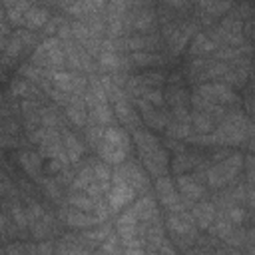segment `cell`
Segmentation results:
<instances>
[{
	"instance_id": "6da1fadb",
	"label": "cell",
	"mask_w": 255,
	"mask_h": 255,
	"mask_svg": "<svg viewBox=\"0 0 255 255\" xmlns=\"http://www.w3.org/2000/svg\"><path fill=\"white\" fill-rule=\"evenodd\" d=\"M131 139L137 149V159L151 177L159 179L169 173V151L163 147V141L153 131H149L147 128H139L131 131Z\"/></svg>"
},
{
	"instance_id": "7a4b0ae2",
	"label": "cell",
	"mask_w": 255,
	"mask_h": 255,
	"mask_svg": "<svg viewBox=\"0 0 255 255\" xmlns=\"http://www.w3.org/2000/svg\"><path fill=\"white\" fill-rule=\"evenodd\" d=\"M255 133V124L241 108H233L225 114V118L217 124L213 137L217 145L235 147V145H247L249 137Z\"/></svg>"
},
{
	"instance_id": "3957f363",
	"label": "cell",
	"mask_w": 255,
	"mask_h": 255,
	"mask_svg": "<svg viewBox=\"0 0 255 255\" xmlns=\"http://www.w3.org/2000/svg\"><path fill=\"white\" fill-rule=\"evenodd\" d=\"M131 149H133L131 133H129L126 128H122V126L118 124V126L106 128L104 139H102L100 147L96 149V155H98L102 161H106V163L118 167V165H122L128 157H131Z\"/></svg>"
},
{
	"instance_id": "277c9868",
	"label": "cell",
	"mask_w": 255,
	"mask_h": 255,
	"mask_svg": "<svg viewBox=\"0 0 255 255\" xmlns=\"http://www.w3.org/2000/svg\"><path fill=\"white\" fill-rule=\"evenodd\" d=\"M201 32V26L197 22L195 16H181L179 20L171 22V24H165L159 28V34L165 42V52L169 56H181L185 54L189 42L195 38V34Z\"/></svg>"
},
{
	"instance_id": "5b68a950",
	"label": "cell",
	"mask_w": 255,
	"mask_h": 255,
	"mask_svg": "<svg viewBox=\"0 0 255 255\" xmlns=\"http://www.w3.org/2000/svg\"><path fill=\"white\" fill-rule=\"evenodd\" d=\"M126 36L131 34H157V4L153 2H129V10L124 18Z\"/></svg>"
},
{
	"instance_id": "8992f818",
	"label": "cell",
	"mask_w": 255,
	"mask_h": 255,
	"mask_svg": "<svg viewBox=\"0 0 255 255\" xmlns=\"http://www.w3.org/2000/svg\"><path fill=\"white\" fill-rule=\"evenodd\" d=\"M245 167V155L239 151H233L227 159L211 165L205 173V185L211 191L225 189L241 179V171Z\"/></svg>"
},
{
	"instance_id": "52a82bcc",
	"label": "cell",
	"mask_w": 255,
	"mask_h": 255,
	"mask_svg": "<svg viewBox=\"0 0 255 255\" xmlns=\"http://www.w3.org/2000/svg\"><path fill=\"white\" fill-rule=\"evenodd\" d=\"M30 64L42 68V70H66V52H64V44L58 38H44L38 48L34 50V54L28 58Z\"/></svg>"
},
{
	"instance_id": "ba28073f",
	"label": "cell",
	"mask_w": 255,
	"mask_h": 255,
	"mask_svg": "<svg viewBox=\"0 0 255 255\" xmlns=\"http://www.w3.org/2000/svg\"><path fill=\"white\" fill-rule=\"evenodd\" d=\"M193 94L213 102V104H219L227 110H233V108H243V96L237 94V90H233L231 86H227L225 82H207V84H201V86H195L191 90Z\"/></svg>"
},
{
	"instance_id": "9c48e42d",
	"label": "cell",
	"mask_w": 255,
	"mask_h": 255,
	"mask_svg": "<svg viewBox=\"0 0 255 255\" xmlns=\"http://www.w3.org/2000/svg\"><path fill=\"white\" fill-rule=\"evenodd\" d=\"M116 48L120 54H135V52H163L165 42L161 34H131L122 40H116Z\"/></svg>"
},
{
	"instance_id": "30bf717a",
	"label": "cell",
	"mask_w": 255,
	"mask_h": 255,
	"mask_svg": "<svg viewBox=\"0 0 255 255\" xmlns=\"http://www.w3.org/2000/svg\"><path fill=\"white\" fill-rule=\"evenodd\" d=\"M137 197H139L137 191L122 175H118L114 171V175H112V187H110V193L106 197L108 203H110V209H112L114 217H118L124 209H128L129 205H133Z\"/></svg>"
},
{
	"instance_id": "8fae6325",
	"label": "cell",
	"mask_w": 255,
	"mask_h": 255,
	"mask_svg": "<svg viewBox=\"0 0 255 255\" xmlns=\"http://www.w3.org/2000/svg\"><path fill=\"white\" fill-rule=\"evenodd\" d=\"M155 197L159 201V205L167 211V213H177V211H185L189 209V205L181 199L175 179L169 175H163L159 179H155Z\"/></svg>"
},
{
	"instance_id": "7c38bea8",
	"label": "cell",
	"mask_w": 255,
	"mask_h": 255,
	"mask_svg": "<svg viewBox=\"0 0 255 255\" xmlns=\"http://www.w3.org/2000/svg\"><path fill=\"white\" fill-rule=\"evenodd\" d=\"M114 171L118 173V175H122L135 191H137V195H145V193H149L151 189H149V175H147V171H145V167L141 165V161L139 159H135V157H128L122 165H118V167H114Z\"/></svg>"
},
{
	"instance_id": "4fadbf2b",
	"label": "cell",
	"mask_w": 255,
	"mask_h": 255,
	"mask_svg": "<svg viewBox=\"0 0 255 255\" xmlns=\"http://www.w3.org/2000/svg\"><path fill=\"white\" fill-rule=\"evenodd\" d=\"M56 215L62 221V225L68 227L70 231H86V229H92V227H96V225L102 223L94 213L80 211V209H76V207H72L68 203L60 205L56 209Z\"/></svg>"
},
{
	"instance_id": "5bb4252c",
	"label": "cell",
	"mask_w": 255,
	"mask_h": 255,
	"mask_svg": "<svg viewBox=\"0 0 255 255\" xmlns=\"http://www.w3.org/2000/svg\"><path fill=\"white\" fill-rule=\"evenodd\" d=\"M129 100H131L133 108L137 110V114H139L143 126H145L149 131H153V133H155V131H165L167 122H169V118H167V108H165V110H159V108L151 106L149 102H145L143 98H129Z\"/></svg>"
},
{
	"instance_id": "9a60e30c",
	"label": "cell",
	"mask_w": 255,
	"mask_h": 255,
	"mask_svg": "<svg viewBox=\"0 0 255 255\" xmlns=\"http://www.w3.org/2000/svg\"><path fill=\"white\" fill-rule=\"evenodd\" d=\"M50 80H52V86L64 94L84 96L88 90L86 74H78V72H70V70H56V72H50Z\"/></svg>"
},
{
	"instance_id": "2e32d148",
	"label": "cell",
	"mask_w": 255,
	"mask_h": 255,
	"mask_svg": "<svg viewBox=\"0 0 255 255\" xmlns=\"http://www.w3.org/2000/svg\"><path fill=\"white\" fill-rule=\"evenodd\" d=\"M175 185H177V191L181 195V199L189 205L201 201V199H207L209 197V191H207V185L201 183L193 173H183V175H175Z\"/></svg>"
},
{
	"instance_id": "e0dca14e",
	"label": "cell",
	"mask_w": 255,
	"mask_h": 255,
	"mask_svg": "<svg viewBox=\"0 0 255 255\" xmlns=\"http://www.w3.org/2000/svg\"><path fill=\"white\" fill-rule=\"evenodd\" d=\"M165 229L171 233V237H175V235H193V237H197L201 233L189 209L177 211V213H167Z\"/></svg>"
},
{
	"instance_id": "ac0fdd59",
	"label": "cell",
	"mask_w": 255,
	"mask_h": 255,
	"mask_svg": "<svg viewBox=\"0 0 255 255\" xmlns=\"http://www.w3.org/2000/svg\"><path fill=\"white\" fill-rule=\"evenodd\" d=\"M54 255H94V249L88 247L80 231H68L56 239Z\"/></svg>"
},
{
	"instance_id": "d6986e66",
	"label": "cell",
	"mask_w": 255,
	"mask_h": 255,
	"mask_svg": "<svg viewBox=\"0 0 255 255\" xmlns=\"http://www.w3.org/2000/svg\"><path fill=\"white\" fill-rule=\"evenodd\" d=\"M16 157H18V165L24 169V173H26L30 179L38 181V179H42V177L46 175V173H44V159H42V155H40L34 147L18 149Z\"/></svg>"
},
{
	"instance_id": "ffe728a7",
	"label": "cell",
	"mask_w": 255,
	"mask_h": 255,
	"mask_svg": "<svg viewBox=\"0 0 255 255\" xmlns=\"http://www.w3.org/2000/svg\"><path fill=\"white\" fill-rule=\"evenodd\" d=\"M62 141H64V149L70 157V163L72 165H78L86 159V151H88V145L80 139V135H76L68 126L62 128Z\"/></svg>"
},
{
	"instance_id": "44dd1931",
	"label": "cell",
	"mask_w": 255,
	"mask_h": 255,
	"mask_svg": "<svg viewBox=\"0 0 255 255\" xmlns=\"http://www.w3.org/2000/svg\"><path fill=\"white\" fill-rule=\"evenodd\" d=\"M64 116L68 118V122H70L74 128L84 129V128L88 126V106H86L84 96L72 94L70 104L64 108Z\"/></svg>"
},
{
	"instance_id": "7402d4cb",
	"label": "cell",
	"mask_w": 255,
	"mask_h": 255,
	"mask_svg": "<svg viewBox=\"0 0 255 255\" xmlns=\"http://www.w3.org/2000/svg\"><path fill=\"white\" fill-rule=\"evenodd\" d=\"M189 211H191V215H193L199 231H207L211 227V223L215 221V217H217V207H215V203L209 197L193 203Z\"/></svg>"
},
{
	"instance_id": "603a6c76",
	"label": "cell",
	"mask_w": 255,
	"mask_h": 255,
	"mask_svg": "<svg viewBox=\"0 0 255 255\" xmlns=\"http://www.w3.org/2000/svg\"><path fill=\"white\" fill-rule=\"evenodd\" d=\"M52 16L54 14H50L48 6H44V4H30V8L24 12V26L22 28L32 30V32H36V30L42 32L46 28V24L52 20Z\"/></svg>"
},
{
	"instance_id": "cb8c5ba5",
	"label": "cell",
	"mask_w": 255,
	"mask_h": 255,
	"mask_svg": "<svg viewBox=\"0 0 255 255\" xmlns=\"http://www.w3.org/2000/svg\"><path fill=\"white\" fill-rule=\"evenodd\" d=\"M217 50V44L207 36V32H197L195 38L189 42L187 50H185V56L187 58H211L213 52Z\"/></svg>"
},
{
	"instance_id": "d4e9b609",
	"label": "cell",
	"mask_w": 255,
	"mask_h": 255,
	"mask_svg": "<svg viewBox=\"0 0 255 255\" xmlns=\"http://www.w3.org/2000/svg\"><path fill=\"white\" fill-rule=\"evenodd\" d=\"M129 58L137 70L163 68L169 64V56L163 52H135V54H129Z\"/></svg>"
},
{
	"instance_id": "484cf974",
	"label": "cell",
	"mask_w": 255,
	"mask_h": 255,
	"mask_svg": "<svg viewBox=\"0 0 255 255\" xmlns=\"http://www.w3.org/2000/svg\"><path fill=\"white\" fill-rule=\"evenodd\" d=\"M38 185H40V191H42V195L44 197H48V201H52L56 207H60V205H64L66 203V189L52 177V175H44L42 179H38L36 181Z\"/></svg>"
},
{
	"instance_id": "4316f807",
	"label": "cell",
	"mask_w": 255,
	"mask_h": 255,
	"mask_svg": "<svg viewBox=\"0 0 255 255\" xmlns=\"http://www.w3.org/2000/svg\"><path fill=\"white\" fill-rule=\"evenodd\" d=\"M163 96H165L167 110L191 108V92L185 86H165Z\"/></svg>"
},
{
	"instance_id": "83f0119b",
	"label": "cell",
	"mask_w": 255,
	"mask_h": 255,
	"mask_svg": "<svg viewBox=\"0 0 255 255\" xmlns=\"http://www.w3.org/2000/svg\"><path fill=\"white\" fill-rule=\"evenodd\" d=\"M116 229H114V223H110V221H104V223H100V225H96V227H92V229H86V231H80L82 233V237L86 239V243H88V247L90 249H98L112 233H114Z\"/></svg>"
},
{
	"instance_id": "f1b7e54d",
	"label": "cell",
	"mask_w": 255,
	"mask_h": 255,
	"mask_svg": "<svg viewBox=\"0 0 255 255\" xmlns=\"http://www.w3.org/2000/svg\"><path fill=\"white\" fill-rule=\"evenodd\" d=\"M245 193H247V209L251 213H255V153H247L245 155Z\"/></svg>"
},
{
	"instance_id": "f546056e",
	"label": "cell",
	"mask_w": 255,
	"mask_h": 255,
	"mask_svg": "<svg viewBox=\"0 0 255 255\" xmlns=\"http://www.w3.org/2000/svg\"><path fill=\"white\" fill-rule=\"evenodd\" d=\"M233 8H235V4H231V2H199V4H195V10L207 14L215 20H221Z\"/></svg>"
},
{
	"instance_id": "4dcf8cb0",
	"label": "cell",
	"mask_w": 255,
	"mask_h": 255,
	"mask_svg": "<svg viewBox=\"0 0 255 255\" xmlns=\"http://www.w3.org/2000/svg\"><path fill=\"white\" fill-rule=\"evenodd\" d=\"M165 137H171V139H179V141H185L195 133L191 124H183V122H177V120H169L167 122V128H165Z\"/></svg>"
},
{
	"instance_id": "1f68e13d",
	"label": "cell",
	"mask_w": 255,
	"mask_h": 255,
	"mask_svg": "<svg viewBox=\"0 0 255 255\" xmlns=\"http://www.w3.org/2000/svg\"><path fill=\"white\" fill-rule=\"evenodd\" d=\"M66 203L80 209V211H88V213H94V209L98 205V201L92 199L90 195H86L84 191H68L66 193Z\"/></svg>"
},
{
	"instance_id": "d6a6232c",
	"label": "cell",
	"mask_w": 255,
	"mask_h": 255,
	"mask_svg": "<svg viewBox=\"0 0 255 255\" xmlns=\"http://www.w3.org/2000/svg\"><path fill=\"white\" fill-rule=\"evenodd\" d=\"M191 128H193L195 133H205V135H207V133H213V131H215L217 122H215L213 118L201 114V112L191 110Z\"/></svg>"
},
{
	"instance_id": "836d02e7",
	"label": "cell",
	"mask_w": 255,
	"mask_h": 255,
	"mask_svg": "<svg viewBox=\"0 0 255 255\" xmlns=\"http://www.w3.org/2000/svg\"><path fill=\"white\" fill-rule=\"evenodd\" d=\"M82 131H84V141H86L88 149L96 151V149L100 147L102 139H104V131H106V128H102V126H98V124H88Z\"/></svg>"
},
{
	"instance_id": "e575fe53",
	"label": "cell",
	"mask_w": 255,
	"mask_h": 255,
	"mask_svg": "<svg viewBox=\"0 0 255 255\" xmlns=\"http://www.w3.org/2000/svg\"><path fill=\"white\" fill-rule=\"evenodd\" d=\"M245 241H247V225H235L231 229V233L223 239L225 245L229 247H235V249H245Z\"/></svg>"
},
{
	"instance_id": "d590c367",
	"label": "cell",
	"mask_w": 255,
	"mask_h": 255,
	"mask_svg": "<svg viewBox=\"0 0 255 255\" xmlns=\"http://www.w3.org/2000/svg\"><path fill=\"white\" fill-rule=\"evenodd\" d=\"M100 251L106 253V255H124V243H122V237L114 231V233L100 245Z\"/></svg>"
},
{
	"instance_id": "8d00e7d4",
	"label": "cell",
	"mask_w": 255,
	"mask_h": 255,
	"mask_svg": "<svg viewBox=\"0 0 255 255\" xmlns=\"http://www.w3.org/2000/svg\"><path fill=\"white\" fill-rule=\"evenodd\" d=\"M20 128H22V122H18L16 118H2L0 122L2 135H20Z\"/></svg>"
},
{
	"instance_id": "74e56055",
	"label": "cell",
	"mask_w": 255,
	"mask_h": 255,
	"mask_svg": "<svg viewBox=\"0 0 255 255\" xmlns=\"http://www.w3.org/2000/svg\"><path fill=\"white\" fill-rule=\"evenodd\" d=\"M2 255H28L26 251V241H10V243H4V249H2Z\"/></svg>"
},
{
	"instance_id": "f35d334b",
	"label": "cell",
	"mask_w": 255,
	"mask_h": 255,
	"mask_svg": "<svg viewBox=\"0 0 255 255\" xmlns=\"http://www.w3.org/2000/svg\"><path fill=\"white\" fill-rule=\"evenodd\" d=\"M243 36H245L247 42L255 44V14H253L249 20L243 22Z\"/></svg>"
},
{
	"instance_id": "ab89813d",
	"label": "cell",
	"mask_w": 255,
	"mask_h": 255,
	"mask_svg": "<svg viewBox=\"0 0 255 255\" xmlns=\"http://www.w3.org/2000/svg\"><path fill=\"white\" fill-rule=\"evenodd\" d=\"M0 145L8 151V149H18L20 147V135H2L0 137Z\"/></svg>"
},
{
	"instance_id": "60d3db41",
	"label": "cell",
	"mask_w": 255,
	"mask_h": 255,
	"mask_svg": "<svg viewBox=\"0 0 255 255\" xmlns=\"http://www.w3.org/2000/svg\"><path fill=\"white\" fill-rule=\"evenodd\" d=\"M155 253H159V255H179V251L175 249V245H173L171 239H167V237L159 243V247H157Z\"/></svg>"
},
{
	"instance_id": "b9f144b4",
	"label": "cell",
	"mask_w": 255,
	"mask_h": 255,
	"mask_svg": "<svg viewBox=\"0 0 255 255\" xmlns=\"http://www.w3.org/2000/svg\"><path fill=\"white\" fill-rule=\"evenodd\" d=\"M215 255H243L241 249H235V247H229L225 243H221L217 249H215Z\"/></svg>"
},
{
	"instance_id": "7bdbcfd3",
	"label": "cell",
	"mask_w": 255,
	"mask_h": 255,
	"mask_svg": "<svg viewBox=\"0 0 255 255\" xmlns=\"http://www.w3.org/2000/svg\"><path fill=\"white\" fill-rule=\"evenodd\" d=\"M145 247H124V255H145Z\"/></svg>"
},
{
	"instance_id": "ee69618b",
	"label": "cell",
	"mask_w": 255,
	"mask_h": 255,
	"mask_svg": "<svg viewBox=\"0 0 255 255\" xmlns=\"http://www.w3.org/2000/svg\"><path fill=\"white\" fill-rule=\"evenodd\" d=\"M145 255H159V253H155V251H147Z\"/></svg>"
},
{
	"instance_id": "f6af8a7d",
	"label": "cell",
	"mask_w": 255,
	"mask_h": 255,
	"mask_svg": "<svg viewBox=\"0 0 255 255\" xmlns=\"http://www.w3.org/2000/svg\"><path fill=\"white\" fill-rule=\"evenodd\" d=\"M94 255H106V253H102V251H94Z\"/></svg>"
},
{
	"instance_id": "bcb514c9",
	"label": "cell",
	"mask_w": 255,
	"mask_h": 255,
	"mask_svg": "<svg viewBox=\"0 0 255 255\" xmlns=\"http://www.w3.org/2000/svg\"><path fill=\"white\" fill-rule=\"evenodd\" d=\"M243 255H245V253H243Z\"/></svg>"
}]
</instances>
